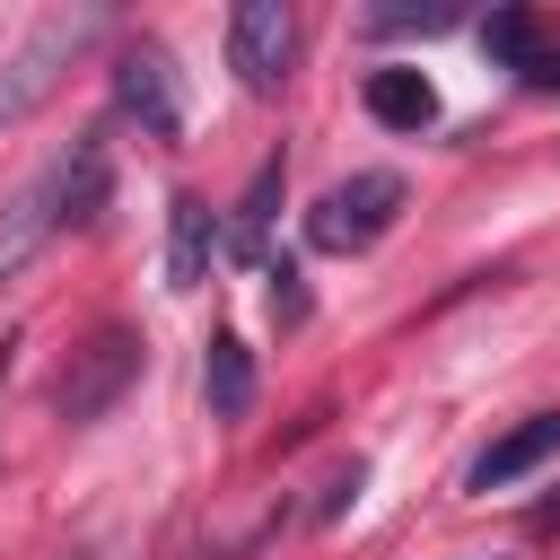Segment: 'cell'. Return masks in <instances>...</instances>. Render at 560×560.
Returning a JSON list of instances; mask_svg holds the SVG:
<instances>
[{
  "instance_id": "1",
  "label": "cell",
  "mask_w": 560,
  "mask_h": 560,
  "mask_svg": "<svg viewBox=\"0 0 560 560\" xmlns=\"http://www.w3.org/2000/svg\"><path fill=\"white\" fill-rule=\"evenodd\" d=\"M105 184H114V158H105V140L96 131H79L26 192H18V210L0 219V271H18L44 236H61V228H88L96 219V201H105Z\"/></svg>"
},
{
  "instance_id": "2",
  "label": "cell",
  "mask_w": 560,
  "mask_h": 560,
  "mask_svg": "<svg viewBox=\"0 0 560 560\" xmlns=\"http://www.w3.org/2000/svg\"><path fill=\"white\" fill-rule=\"evenodd\" d=\"M96 35H105V9H52V18H35L26 44L0 61V131H18V122L70 79V61H79Z\"/></svg>"
},
{
  "instance_id": "3",
  "label": "cell",
  "mask_w": 560,
  "mask_h": 560,
  "mask_svg": "<svg viewBox=\"0 0 560 560\" xmlns=\"http://www.w3.org/2000/svg\"><path fill=\"white\" fill-rule=\"evenodd\" d=\"M131 376H140V332H131V324H96V332L70 350V368L52 376V411H61L70 429H88V420H105V411L122 402Z\"/></svg>"
},
{
  "instance_id": "4",
  "label": "cell",
  "mask_w": 560,
  "mask_h": 560,
  "mask_svg": "<svg viewBox=\"0 0 560 560\" xmlns=\"http://www.w3.org/2000/svg\"><path fill=\"white\" fill-rule=\"evenodd\" d=\"M394 210H402V175L368 166V175L332 184V192L306 210V245H315V254H368V245L394 228Z\"/></svg>"
},
{
  "instance_id": "5",
  "label": "cell",
  "mask_w": 560,
  "mask_h": 560,
  "mask_svg": "<svg viewBox=\"0 0 560 560\" xmlns=\"http://www.w3.org/2000/svg\"><path fill=\"white\" fill-rule=\"evenodd\" d=\"M289 52H298V18L280 0H236V18H228V70L254 96H271L289 79Z\"/></svg>"
},
{
  "instance_id": "6",
  "label": "cell",
  "mask_w": 560,
  "mask_h": 560,
  "mask_svg": "<svg viewBox=\"0 0 560 560\" xmlns=\"http://www.w3.org/2000/svg\"><path fill=\"white\" fill-rule=\"evenodd\" d=\"M114 114H131L149 140H175V122H184V96H175V61H166V44H122L114 52Z\"/></svg>"
},
{
  "instance_id": "7",
  "label": "cell",
  "mask_w": 560,
  "mask_h": 560,
  "mask_svg": "<svg viewBox=\"0 0 560 560\" xmlns=\"http://www.w3.org/2000/svg\"><path fill=\"white\" fill-rule=\"evenodd\" d=\"M551 455H560V411H525L516 429H499V438H490V446L472 455L464 490H481V499H490V490L525 481V472H534V464H551Z\"/></svg>"
},
{
  "instance_id": "8",
  "label": "cell",
  "mask_w": 560,
  "mask_h": 560,
  "mask_svg": "<svg viewBox=\"0 0 560 560\" xmlns=\"http://www.w3.org/2000/svg\"><path fill=\"white\" fill-rule=\"evenodd\" d=\"M210 254H219L210 201H201V192H175V201H166V280H175V289H201Z\"/></svg>"
},
{
  "instance_id": "9",
  "label": "cell",
  "mask_w": 560,
  "mask_h": 560,
  "mask_svg": "<svg viewBox=\"0 0 560 560\" xmlns=\"http://www.w3.org/2000/svg\"><path fill=\"white\" fill-rule=\"evenodd\" d=\"M481 52L508 61V70H525V79H542V70H551V26H542L534 9H490V18H481Z\"/></svg>"
},
{
  "instance_id": "10",
  "label": "cell",
  "mask_w": 560,
  "mask_h": 560,
  "mask_svg": "<svg viewBox=\"0 0 560 560\" xmlns=\"http://www.w3.org/2000/svg\"><path fill=\"white\" fill-rule=\"evenodd\" d=\"M368 114H376L385 131H429V122H438V88H429L420 70H376V79H368Z\"/></svg>"
},
{
  "instance_id": "11",
  "label": "cell",
  "mask_w": 560,
  "mask_h": 560,
  "mask_svg": "<svg viewBox=\"0 0 560 560\" xmlns=\"http://www.w3.org/2000/svg\"><path fill=\"white\" fill-rule=\"evenodd\" d=\"M201 385H210V411H219V420H245V402H254V350H245L236 332H219Z\"/></svg>"
},
{
  "instance_id": "12",
  "label": "cell",
  "mask_w": 560,
  "mask_h": 560,
  "mask_svg": "<svg viewBox=\"0 0 560 560\" xmlns=\"http://www.w3.org/2000/svg\"><path fill=\"white\" fill-rule=\"evenodd\" d=\"M271 201H280V158L254 175V192H245V210H236V254H254V245H262V228H271Z\"/></svg>"
},
{
  "instance_id": "13",
  "label": "cell",
  "mask_w": 560,
  "mask_h": 560,
  "mask_svg": "<svg viewBox=\"0 0 560 560\" xmlns=\"http://www.w3.org/2000/svg\"><path fill=\"white\" fill-rule=\"evenodd\" d=\"M368 26H385V35H394V26H420V35H438V26H455V9H446V0H429V9H376Z\"/></svg>"
},
{
  "instance_id": "14",
  "label": "cell",
  "mask_w": 560,
  "mask_h": 560,
  "mask_svg": "<svg viewBox=\"0 0 560 560\" xmlns=\"http://www.w3.org/2000/svg\"><path fill=\"white\" fill-rule=\"evenodd\" d=\"M271 315H280V324H298V315H306V298H298V271H289V262L271 271Z\"/></svg>"
},
{
  "instance_id": "15",
  "label": "cell",
  "mask_w": 560,
  "mask_h": 560,
  "mask_svg": "<svg viewBox=\"0 0 560 560\" xmlns=\"http://www.w3.org/2000/svg\"><path fill=\"white\" fill-rule=\"evenodd\" d=\"M542 88H560V52H551V70H542Z\"/></svg>"
},
{
  "instance_id": "16",
  "label": "cell",
  "mask_w": 560,
  "mask_h": 560,
  "mask_svg": "<svg viewBox=\"0 0 560 560\" xmlns=\"http://www.w3.org/2000/svg\"><path fill=\"white\" fill-rule=\"evenodd\" d=\"M0 376H9V350H0Z\"/></svg>"
},
{
  "instance_id": "17",
  "label": "cell",
  "mask_w": 560,
  "mask_h": 560,
  "mask_svg": "<svg viewBox=\"0 0 560 560\" xmlns=\"http://www.w3.org/2000/svg\"><path fill=\"white\" fill-rule=\"evenodd\" d=\"M70 560H88V551H70Z\"/></svg>"
}]
</instances>
